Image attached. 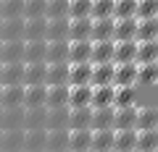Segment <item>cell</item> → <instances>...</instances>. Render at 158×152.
<instances>
[{"label": "cell", "mask_w": 158, "mask_h": 152, "mask_svg": "<svg viewBox=\"0 0 158 152\" xmlns=\"http://www.w3.org/2000/svg\"><path fill=\"white\" fill-rule=\"evenodd\" d=\"M113 84L116 87H137V63H113Z\"/></svg>", "instance_id": "cell-1"}, {"label": "cell", "mask_w": 158, "mask_h": 152, "mask_svg": "<svg viewBox=\"0 0 158 152\" xmlns=\"http://www.w3.org/2000/svg\"><path fill=\"white\" fill-rule=\"evenodd\" d=\"M0 63H24V40H0Z\"/></svg>", "instance_id": "cell-2"}, {"label": "cell", "mask_w": 158, "mask_h": 152, "mask_svg": "<svg viewBox=\"0 0 158 152\" xmlns=\"http://www.w3.org/2000/svg\"><path fill=\"white\" fill-rule=\"evenodd\" d=\"M45 152H69V129H45Z\"/></svg>", "instance_id": "cell-3"}, {"label": "cell", "mask_w": 158, "mask_h": 152, "mask_svg": "<svg viewBox=\"0 0 158 152\" xmlns=\"http://www.w3.org/2000/svg\"><path fill=\"white\" fill-rule=\"evenodd\" d=\"M0 152H24V129L0 131Z\"/></svg>", "instance_id": "cell-4"}, {"label": "cell", "mask_w": 158, "mask_h": 152, "mask_svg": "<svg viewBox=\"0 0 158 152\" xmlns=\"http://www.w3.org/2000/svg\"><path fill=\"white\" fill-rule=\"evenodd\" d=\"M45 107L56 110V107H69V84H56L45 89Z\"/></svg>", "instance_id": "cell-5"}, {"label": "cell", "mask_w": 158, "mask_h": 152, "mask_svg": "<svg viewBox=\"0 0 158 152\" xmlns=\"http://www.w3.org/2000/svg\"><path fill=\"white\" fill-rule=\"evenodd\" d=\"M137 55V40H113V63H132Z\"/></svg>", "instance_id": "cell-6"}, {"label": "cell", "mask_w": 158, "mask_h": 152, "mask_svg": "<svg viewBox=\"0 0 158 152\" xmlns=\"http://www.w3.org/2000/svg\"><path fill=\"white\" fill-rule=\"evenodd\" d=\"M45 63H69V40H48Z\"/></svg>", "instance_id": "cell-7"}, {"label": "cell", "mask_w": 158, "mask_h": 152, "mask_svg": "<svg viewBox=\"0 0 158 152\" xmlns=\"http://www.w3.org/2000/svg\"><path fill=\"white\" fill-rule=\"evenodd\" d=\"M90 152H113V129H92Z\"/></svg>", "instance_id": "cell-8"}, {"label": "cell", "mask_w": 158, "mask_h": 152, "mask_svg": "<svg viewBox=\"0 0 158 152\" xmlns=\"http://www.w3.org/2000/svg\"><path fill=\"white\" fill-rule=\"evenodd\" d=\"M135 142H137V129H113V152H132Z\"/></svg>", "instance_id": "cell-9"}, {"label": "cell", "mask_w": 158, "mask_h": 152, "mask_svg": "<svg viewBox=\"0 0 158 152\" xmlns=\"http://www.w3.org/2000/svg\"><path fill=\"white\" fill-rule=\"evenodd\" d=\"M24 100V84H11V87H0V107H21Z\"/></svg>", "instance_id": "cell-10"}, {"label": "cell", "mask_w": 158, "mask_h": 152, "mask_svg": "<svg viewBox=\"0 0 158 152\" xmlns=\"http://www.w3.org/2000/svg\"><path fill=\"white\" fill-rule=\"evenodd\" d=\"M69 84V63H45V87Z\"/></svg>", "instance_id": "cell-11"}, {"label": "cell", "mask_w": 158, "mask_h": 152, "mask_svg": "<svg viewBox=\"0 0 158 152\" xmlns=\"http://www.w3.org/2000/svg\"><path fill=\"white\" fill-rule=\"evenodd\" d=\"M90 84H69V107H90Z\"/></svg>", "instance_id": "cell-12"}, {"label": "cell", "mask_w": 158, "mask_h": 152, "mask_svg": "<svg viewBox=\"0 0 158 152\" xmlns=\"http://www.w3.org/2000/svg\"><path fill=\"white\" fill-rule=\"evenodd\" d=\"M92 53V40H69V63H87Z\"/></svg>", "instance_id": "cell-13"}, {"label": "cell", "mask_w": 158, "mask_h": 152, "mask_svg": "<svg viewBox=\"0 0 158 152\" xmlns=\"http://www.w3.org/2000/svg\"><path fill=\"white\" fill-rule=\"evenodd\" d=\"M24 79V63H0V87L21 84Z\"/></svg>", "instance_id": "cell-14"}, {"label": "cell", "mask_w": 158, "mask_h": 152, "mask_svg": "<svg viewBox=\"0 0 158 152\" xmlns=\"http://www.w3.org/2000/svg\"><path fill=\"white\" fill-rule=\"evenodd\" d=\"M48 40H24V63H45Z\"/></svg>", "instance_id": "cell-15"}, {"label": "cell", "mask_w": 158, "mask_h": 152, "mask_svg": "<svg viewBox=\"0 0 158 152\" xmlns=\"http://www.w3.org/2000/svg\"><path fill=\"white\" fill-rule=\"evenodd\" d=\"M90 63H113V40H92Z\"/></svg>", "instance_id": "cell-16"}, {"label": "cell", "mask_w": 158, "mask_h": 152, "mask_svg": "<svg viewBox=\"0 0 158 152\" xmlns=\"http://www.w3.org/2000/svg\"><path fill=\"white\" fill-rule=\"evenodd\" d=\"M137 123V105L113 107V129H135Z\"/></svg>", "instance_id": "cell-17"}, {"label": "cell", "mask_w": 158, "mask_h": 152, "mask_svg": "<svg viewBox=\"0 0 158 152\" xmlns=\"http://www.w3.org/2000/svg\"><path fill=\"white\" fill-rule=\"evenodd\" d=\"M90 136H92V129H69V152H87Z\"/></svg>", "instance_id": "cell-18"}, {"label": "cell", "mask_w": 158, "mask_h": 152, "mask_svg": "<svg viewBox=\"0 0 158 152\" xmlns=\"http://www.w3.org/2000/svg\"><path fill=\"white\" fill-rule=\"evenodd\" d=\"M45 84H32V87H24V100L21 107H45Z\"/></svg>", "instance_id": "cell-19"}, {"label": "cell", "mask_w": 158, "mask_h": 152, "mask_svg": "<svg viewBox=\"0 0 158 152\" xmlns=\"http://www.w3.org/2000/svg\"><path fill=\"white\" fill-rule=\"evenodd\" d=\"M92 34V18H69V40H90Z\"/></svg>", "instance_id": "cell-20"}, {"label": "cell", "mask_w": 158, "mask_h": 152, "mask_svg": "<svg viewBox=\"0 0 158 152\" xmlns=\"http://www.w3.org/2000/svg\"><path fill=\"white\" fill-rule=\"evenodd\" d=\"M0 40H24V16L3 18V24H0Z\"/></svg>", "instance_id": "cell-21"}, {"label": "cell", "mask_w": 158, "mask_h": 152, "mask_svg": "<svg viewBox=\"0 0 158 152\" xmlns=\"http://www.w3.org/2000/svg\"><path fill=\"white\" fill-rule=\"evenodd\" d=\"M137 32V18H113V40H135Z\"/></svg>", "instance_id": "cell-22"}, {"label": "cell", "mask_w": 158, "mask_h": 152, "mask_svg": "<svg viewBox=\"0 0 158 152\" xmlns=\"http://www.w3.org/2000/svg\"><path fill=\"white\" fill-rule=\"evenodd\" d=\"M103 84H113V63H92L90 87H103Z\"/></svg>", "instance_id": "cell-23"}, {"label": "cell", "mask_w": 158, "mask_h": 152, "mask_svg": "<svg viewBox=\"0 0 158 152\" xmlns=\"http://www.w3.org/2000/svg\"><path fill=\"white\" fill-rule=\"evenodd\" d=\"M92 63H69V84H90Z\"/></svg>", "instance_id": "cell-24"}, {"label": "cell", "mask_w": 158, "mask_h": 152, "mask_svg": "<svg viewBox=\"0 0 158 152\" xmlns=\"http://www.w3.org/2000/svg\"><path fill=\"white\" fill-rule=\"evenodd\" d=\"M135 40H158V16L150 18H137V32H135Z\"/></svg>", "instance_id": "cell-25"}, {"label": "cell", "mask_w": 158, "mask_h": 152, "mask_svg": "<svg viewBox=\"0 0 158 152\" xmlns=\"http://www.w3.org/2000/svg\"><path fill=\"white\" fill-rule=\"evenodd\" d=\"M24 152H45V129L24 131Z\"/></svg>", "instance_id": "cell-26"}, {"label": "cell", "mask_w": 158, "mask_h": 152, "mask_svg": "<svg viewBox=\"0 0 158 152\" xmlns=\"http://www.w3.org/2000/svg\"><path fill=\"white\" fill-rule=\"evenodd\" d=\"M90 107H113V84H103V87H92V97H90Z\"/></svg>", "instance_id": "cell-27"}, {"label": "cell", "mask_w": 158, "mask_h": 152, "mask_svg": "<svg viewBox=\"0 0 158 152\" xmlns=\"http://www.w3.org/2000/svg\"><path fill=\"white\" fill-rule=\"evenodd\" d=\"M135 129H158V110L153 105H137Z\"/></svg>", "instance_id": "cell-28"}, {"label": "cell", "mask_w": 158, "mask_h": 152, "mask_svg": "<svg viewBox=\"0 0 158 152\" xmlns=\"http://www.w3.org/2000/svg\"><path fill=\"white\" fill-rule=\"evenodd\" d=\"M153 60H158V40H140L135 63H153Z\"/></svg>", "instance_id": "cell-29"}, {"label": "cell", "mask_w": 158, "mask_h": 152, "mask_svg": "<svg viewBox=\"0 0 158 152\" xmlns=\"http://www.w3.org/2000/svg\"><path fill=\"white\" fill-rule=\"evenodd\" d=\"M45 26L48 18H24V40H45Z\"/></svg>", "instance_id": "cell-30"}, {"label": "cell", "mask_w": 158, "mask_h": 152, "mask_svg": "<svg viewBox=\"0 0 158 152\" xmlns=\"http://www.w3.org/2000/svg\"><path fill=\"white\" fill-rule=\"evenodd\" d=\"M24 87L32 84H45V63H24Z\"/></svg>", "instance_id": "cell-31"}, {"label": "cell", "mask_w": 158, "mask_h": 152, "mask_svg": "<svg viewBox=\"0 0 158 152\" xmlns=\"http://www.w3.org/2000/svg\"><path fill=\"white\" fill-rule=\"evenodd\" d=\"M137 152H148V150H158V129H137V142H135Z\"/></svg>", "instance_id": "cell-32"}, {"label": "cell", "mask_w": 158, "mask_h": 152, "mask_svg": "<svg viewBox=\"0 0 158 152\" xmlns=\"http://www.w3.org/2000/svg\"><path fill=\"white\" fill-rule=\"evenodd\" d=\"M45 40H69V18H48Z\"/></svg>", "instance_id": "cell-33"}, {"label": "cell", "mask_w": 158, "mask_h": 152, "mask_svg": "<svg viewBox=\"0 0 158 152\" xmlns=\"http://www.w3.org/2000/svg\"><path fill=\"white\" fill-rule=\"evenodd\" d=\"M129 105H137V89L113 84V107H129Z\"/></svg>", "instance_id": "cell-34"}, {"label": "cell", "mask_w": 158, "mask_h": 152, "mask_svg": "<svg viewBox=\"0 0 158 152\" xmlns=\"http://www.w3.org/2000/svg\"><path fill=\"white\" fill-rule=\"evenodd\" d=\"M90 129H113V107H92Z\"/></svg>", "instance_id": "cell-35"}, {"label": "cell", "mask_w": 158, "mask_h": 152, "mask_svg": "<svg viewBox=\"0 0 158 152\" xmlns=\"http://www.w3.org/2000/svg\"><path fill=\"white\" fill-rule=\"evenodd\" d=\"M45 129H69V107H45Z\"/></svg>", "instance_id": "cell-36"}, {"label": "cell", "mask_w": 158, "mask_h": 152, "mask_svg": "<svg viewBox=\"0 0 158 152\" xmlns=\"http://www.w3.org/2000/svg\"><path fill=\"white\" fill-rule=\"evenodd\" d=\"M90 40H113V16H108V18H92Z\"/></svg>", "instance_id": "cell-37"}, {"label": "cell", "mask_w": 158, "mask_h": 152, "mask_svg": "<svg viewBox=\"0 0 158 152\" xmlns=\"http://www.w3.org/2000/svg\"><path fill=\"white\" fill-rule=\"evenodd\" d=\"M92 107H69V129H90Z\"/></svg>", "instance_id": "cell-38"}, {"label": "cell", "mask_w": 158, "mask_h": 152, "mask_svg": "<svg viewBox=\"0 0 158 152\" xmlns=\"http://www.w3.org/2000/svg\"><path fill=\"white\" fill-rule=\"evenodd\" d=\"M158 81V60L153 63H137V84L153 87Z\"/></svg>", "instance_id": "cell-39"}, {"label": "cell", "mask_w": 158, "mask_h": 152, "mask_svg": "<svg viewBox=\"0 0 158 152\" xmlns=\"http://www.w3.org/2000/svg\"><path fill=\"white\" fill-rule=\"evenodd\" d=\"M24 126L27 129H45V107H27Z\"/></svg>", "instance_id": "cell-40"}, {"label": "cell", "mask_w": 158, "mask_h": 152, "mask_svg": "<svg viewBox=\"0 0 158 152\" xmlns=\"http://www.w3.org/2000/svg\"><path fill=\"white\" fill-rule=\"evenodd\" d=\"M45 18H69V0H48Z\"/></svg>", "instance_id": "cell-41"}, {"label": "cell", "mask_w": 158, "mask_h": 152, "mask_svg": "<svg viewBox=\"0 0 158 152\" xmlns=\"http://www.w3.org/2000/svg\"><path fill=\"white\" fill-rule=\"evenodd\" d=\"M24 16V0H0V18Z\"/></svg>", "instance_id": "cell-42"}, {"label": "cell", "mask_w": 158, "mask_h": 152, "mask_svg": "<svg viewBox=\"0 0 158 152\" xmlns=\"http://www.w3.org/2000/svg\"><path fill=\"white\" fill-rule=\"evenodd\" d=\"M135 11H137V0H113V18H129L135 16Z\"/></svg>", "instance_id": "cell-43"}, {"label": "cell", "mask_w": 158, "mask_h": 152, "mask_svg": "<svg viewBox=\"0 0 158 152\" xmlns=\"http://www.w3.org/2000/svg\"><path fill=\"white\" fill-rule=\"evenodd\" d=\"M113 16V0H92L90 18H108Z\"/></svg>", "instance_id": "cell-44"}, {"label": "cell", "mask_w": 158, "mask_h": 152, "mask_svg": "<svg viewBox=\"0 0 158 152\" xmlns=\"http://www.w3.org/2000/svg\"><path fill=\"white\" fill-rule=\"evenodd\" d=\"M92 0H69V18H85L90 16Z\"/></svg>", "instance_id": "cell-45"}, {"label": "cell", "mask_w": 158, "mask_h": 152, "mask_svg": "<svg viewBox=\"0 0 158 152\" xmlns=\"http://www.w3.org/2000/svg\"><path fill=\"white\" fill-rule=\"evenodd\" d=\"M45 3H48V0H24V18L45 16Z\"/></svg>", "instance_id": "cell-46"}, {"label": "cell", "mask_w": 158, "mask_h": 152, "mask_svg": "<svg viewBox=\"0 0 158 152\" xmlns=\"http://www.w3.org/2000/svg\"><path fill=\"white\" fill-rule=\"evenodd\" d=\"M137 18H150V16H158V0H137V11H135Z\"/></svg>", "instance_id": "cell-47"}, {"label": "cell", "mask_w": 158, "mask_h": 152, "mask_svg": "<svg viewBox=\"0 0 158 152\" xmlns=\"http://www.w3.org/2000/svg\"><path fill=\"white\" fill-rule=\"evenodd\" d=\"M148 152H158V150H148Z\"/></svg>", "instance_id": "cell-48"}, {"label": "cell", "mask_w": 158, "mask_h": 152, "mask_svg": "<svg viewBox=\"0 0 158 152\" xmlns=\"http://www.w3.org/2000/svg\"><path fill=\"white\" fill-rule=\"evenodd\" d=\"M0 24H3V18H0Z\"/></svg>", "instance_id": "cell-49"}, {"label": "cell", "mask_w": 158, "mask_h": 152, "mask_svg": "<svg viewBox=\"0 0 158 152\" xmlns=\"http://www.w3.org/2000/svg\"><path fill=\"white\" fill-rule=\"evenodd\" d=\"M87 152H90V150H87Z\"/></svg>", "instance_id": "cell-50"}, {"label": "cell", "mask_w": 158, "mask_h": 152, "mask_svg": "<svg viewBox=\"0 0 158 152\" xmlns=\"http://www.w3.org/2000/svg\"><path fill=\"white\" fill-rule=\"evenodd\" d=\"M132 152H135V150H132Z\"/></svg>", "instance_id": "cell-51"}]
</instances>
